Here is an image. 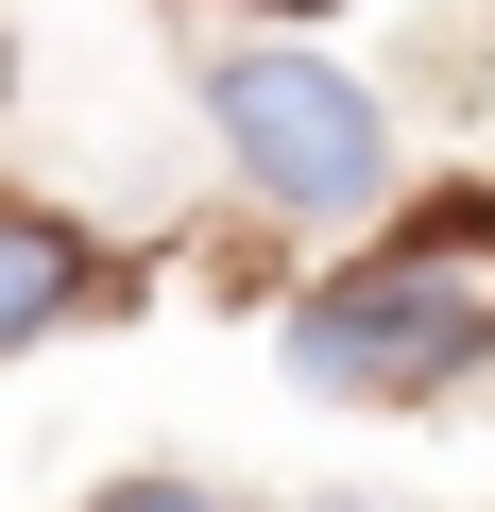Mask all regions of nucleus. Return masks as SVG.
I'll list each match as a JSON object with an SVG mask.
<instances>
[{"label":"nucleus","mask_w":495,"mask_h":512,"mask_svg":"<svg viewBox=\"0 0 495 512\" xmlns=\"http://www.w3.org/2000/svg\"><path fill=\"white\" fill-rule=\"evenodd\" d=\"M69 291H86V239H69V222H35V205H0V359H18Z\"/></svg>","instance_id":"7ed1b4c3"},{"label":"nucleus","mask_w":495,"mask_h":512,"mask_svg":"<svg viewBox=\"0 0 495 512\" xmlns=\"http://www.w3.org/2000/svg\"><path fill=\"white\" fill-rule=\"evenodd\" d=\"M222 137H239V171H257L274 205H308V222H359L376 188H393V137H376V103L342 86V69H308V52H222Z\"/></svg>","instance_id":"f03ea898"},{"label":"nucleus","mask_w":495,"mask_h":512,"mask_svg":"<svg viewBox=\"0 0 495 512\" xmlns=\"http://www.w3.org/2000/svg\"><path fill=\"white\" fill-rule=\"evenodd\" d=\"M86 512H222V495H188V478H103Z\"/></svg>","instance_id":"20e7f679"},{"label":"nucleus","mask_w":495,"mask_h":512,"mask_svg":"<svg viewBox=\"0 0 495 512\" xmlns=\"http://www.w3.org/2000/svg\"><path fill=\"white\" fill-rule=\"evenodd\" d=\"M478 342H495V274H461V256H393V274H342L325 308H291L308 393H444Z\"/></svg>","instance_id":"f257e3e1"}]
</instances>
